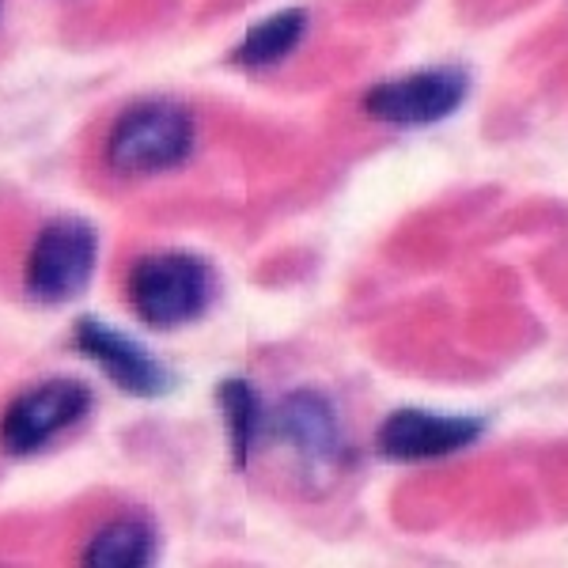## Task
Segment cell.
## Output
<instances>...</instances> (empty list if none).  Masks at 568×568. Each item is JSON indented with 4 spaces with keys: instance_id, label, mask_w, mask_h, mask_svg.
I'll return each mask as SVG.
<instances>
[{
    "instance_id": "cell-9",
    "label": "cell",
    "mask_w": 568,
    "mask_h": 568,
    "mask_svg": "<svg viewBox=\"0 0 568 568\" xmlns=\"http://www.w3.org/2000/svg\"><path fill=\"white\" fill-rule=\"evenodd\" d=\"M152 561H155V530L141 516L110 519L84 549V565L91 568H144Z\"/></svg>"
},
{
    "instance_id": "cell-8",
    "label": "cell",
    "mask_w": 568,
    "mask_h": 568,
    "mask_svg": "<svg viewBox=\"0 0 568 568\" xmlns=\"http://www.w3.org/2000/svg\"><path fill=\"white\" fill-rule=\"evenodd\" d=\"M265 439L292 444L307 459H334L342 447V428L329 402L315 390H296L270 406L265 414Z\"/></svg>"
},
{
    "instance_id": "cell-6",
    "label": "cell",
    "mask_w": 568,
    "mask_h": 568,
    "mask_svg": "<svg viewBox=\"0 0 568 568\" xmlns=\"http://www.w3.org/2000/svg\"><path fill=\"white\" fill-rule=\"evenodd\" d=\"M470 80L463 69H425L383 80L364 95V110L387 125H436L463 106Z\"/></svg>"
},
{
    "instance_id": "cell-10",
    "label": "cell",
    "mask_w": 568,
    "mask_h": 568,
    "mask_svg": "<svg viewBox=\"0 0 568 568\" xmlns=\"http://www.w3.org/2000/svg\"><path fill=\"white\" fill-rule=\"evenodd\" d=\"M307 34V12L300 8H284V12L270 16V20L254 23L251 31L243 34V42L235 45L232 61L240 69H273L304 42Z\"/></svg>"
},
{
    "instance_id": "cell-5",
    "label": "cell",
    "mask_w": 568,
    "mask_h": 568,
    "mask_svg": "<svg viewBox=\"0 0 568 568\" xmlns=\"http://www.w3.org/2000/svg\"><path fill=\"white\" fill-rule=\"evenodd\" d=\"M72 349L84 356V361L99 364L106 379L114 383L118 390L133 394V398L152 402L175 390V375L163 368L141 342H133L122 329L99 323V318L84 315L72 323Z\"/></svg>"
},
{
    "instance_id": "cell-3",
    "label": "cell",
    "mask_w": 568,
    "mask_h": 568,
    "mask_svg": "<svg viewBox=\"0 0 568 568\" xmlns=\"http://www.w3.org/2000/svg\"><path fill=\"white\" fill-rule=\"evenodd\" d=\"M99 262V235L88 220L61 216L50 220L27 254V296L42 307L77 300L91 284Z\"/></svg>"
},
{
    "instance_id": "cell-4",
    "label": "cell",
    "mask_w": 568,
    "mask_h": 568,
    "mask_svg": "<svg viewBox=\"0 0 568 568\" xmlns=\"http://www.w3.org/2000/svg\"><path fill=\"white\" fill-rule=\"evenodd\" d=\"M91 409V390L80 379H45L23 390L0 417V452L27 459L77 428Z\"/></svg>"
},
{
    "instance_id": "cell-2",
    "label": "cell",
    "mask_w": 568,
    "mask_h": 568,
    "mask_svg": "<svg viewBox=\"0 0 568 568\" xmlns=\"http://www.w3.org/2000/svg\"><path fill=\"white\" fill-rule=\"evenodd\" d=\"M125 292L149 329H179L197 323L213 304V270L190 251H155L130 270Z\"/></svg>"
},
{
    "instance_id": "cell-1",
    "label": "cell",
    "mask_w": 568,
    "mask_h": 568,
    "mask_svg": "<svg viewBox=\"0 0 568 568\" xmlns=\"http://www.w3.org/2000/svg\"><path fill=\"white\" fill-rule=\"evenodd\" d=\"M197 144V125L186 106L171 99H144L118 114L110 125L103 155L106 168L125 179L163 175L190 160Z\"/></svg>"
},
{
    "instance_id": "cell-11",
    "label": "cell",
    "mask_w": 568,
    "mask_h": 568,
    "mask_svg": "<svg viewBox=\"0 0 568 568\" xmlns=\"http://www.w3.org/2000/svg\"><path fill=\"white\" fill-rule=\"evenodd\" d=\"M220 409H224V425L227 439H232V455L235 466H246L251 452L258 447V439H265V402L258 398V390L246 379H227L220 383Z\"/></svg>"
},
{
    "instance_id": "cell-7",
    "label": "cell",
    "mask_w": 568,
    "mask_h": 568,
    "mask_svg": "<svg viewBox=\"0 0 568 568\" xmlns=\"http://www.w3.org/2000/svg\"><path fill=\"white\" fill-rule=\"evenodd\" d=\"M478 436V420L439 417L425 414V409H398L379 425V452L394 463H428L466 452Z\"/></svg>"
}]
</instances>
